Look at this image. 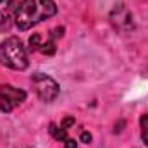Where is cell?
Wrapping results in <instances>:
<instances>
[{
	"mask_svg": "<svg viewBox=\"0 0 148 148\" xmlns=\"http://www.w3.org/2000/svg\"><path fill=\"white\" fill-rule=\"evenodd\" d=\"M81 141H83V143H86V145H88V143H91V134H90V133H86V131H84V133H81Z\"/></svg>",
	"mask_w": 148,
	"mask_h": 148,
	"instance_id": "11",
	"label": "cell"
},
{
	"mask_svg": "<svg viewBox=\"0 0 148 148\" xmlns=\"http://www.w3.org/2000/svg\"><path fill=\"white\" fill-rule=\"evenodd\" d=\"M31 83H33V88H35L38 98L41 102L50 103L59 97L60 88H59V84L53 77H50V76H47L43 73H36L31 76Z\"/></svg>",
	"mask_w": 148,
	"mask_h": 148,
	"instance_id": "3",
	"label": "cell"
},
{
	"mask_svg": "<svg viewBox=\"0 0 148 148\" xmlns=\"http://www.w3.org/2000/svg\"><path fill=\"white\" fill-rule=\"evenodd\" d=\"M64 35V28H55L53 31H52V35L48 38V41L47 43H41V47H40V52L41 53H45V55H53L55 53V40L59 36H62Z\"/></svg>",
	"mask_w": 148,
	"mask_h": 148,
	"instance_id": "7",
	"label": "cell"
},
{
	"mask_svg": "<svg viewBox=\"0 0 148 148\" xmlns=\"http://www.w3.org/2000/svg\"><path fill=\"white\" fill-rule=\"evenodd\" d=\"M0 62L14 71H24L28 67V53L19 38L10 36L0 43Z\"/></svg>",
	"mask_w": 148,
	"mask_h": 148,
	"instance_id": "2",
	"label": "cell"
},
{
	"mask_svg": "<svg viewBox=\"0 0 148 148\" xmlns=\"http://www.w3.org/2000/svg\"><path fill=\"white\" fill-rule=\"evenodd\" d=\"M55 14L57 5L53 0H23L17 7L14 23L21 31H26Z\"/></svg>",
	"mask_w": 148,
	"mask_h": 148,
	"instance_id": "1",
	"label": "cell"
},
{
	"mask_svg": "<svg viewBox=\"0 0 148 148\" xmlns=\"http://www.w3.org/2000/svg\"><path fill=\"white\" fill-rule=\"evenodd\" d=\"M73 124H74V117H66V119H64V122H62L60 126L67 129V127H69V126H73Z\"/></svg>",
	"mask_w": 148,
	"mask_h": 148,
	"instance_id": "12",
	"label": "cell"
},
{
	"mask_svg": "<svg viewBox=\"0 0 148 148\" xmlns=\"http://www.w3.org/2000/svg\"><path fill=\"white\" fill-rule=\"evenodd\" d=\"M26 100V91L14 88L12 84H2L0 86V110L9 114L16 107H19Z\"/></svg>",
	"mask_w": 148,
	"mask_h": 148,
	"instance_id": "4",
	"label": "cell"
},
{
	"mask_svg": "<svg viewBox=\"0 0 148 148\" xmlns=\"http://www.w3.org/2000/svg\"><path fill=\"white\" fill-rule=\"evenodd\" d=\"M140 127H141V140L145 145H148V114L140 119Z\"/></svg>",
	"mask_w": 148,
	"mask_h": 148,
	"instance_id": "9",
	"label": "cell"
},
{
	"mask_svg": "<svg viewBox=\"0 0 148 148\" xmlns=\"http://www.w3.org/2000/svg\"><path fill=\"white\" fill-rule=\"evenodd\" d=\"M64 148H77V145H76V141L74 140H67V141H64Z\"/></svg>",
	"mask_w": 148,
	"mask_h": 148,
	"instance_id": "13",
	"label": "cell"
},
{
	"mask_svg": "<svg viewBox=\"0 0 148 148\" xmlns=\"http://www.w3.org/2000/svg\"><path fill=\"white\" fill-rule=\"evenodd\" d=\"M112 24L119 29H131L133 28V21H131V12L124 7V5H119L117 9H114L110 14Z\"/></svg>",
	"mask_w": 148,
	"mask_h": 148,
	"instance_id": "6",
	"label": "cell"
},
{
	"mask_svg": "<svg viewBox=\"0 0 148 148\" xmlns=\"http://www.w3.org/2000/svg\"><path fill=\"white\" fill-rule=\"evenodd\" d=\"M29 45H31V50H40L41 43H40V35L38 33H35L33 36L29 38Z\"/></svg>",
	"mask_w": 148,
	"mask_h": 148,
	"instance_id": "10",
	"label": "cell"
},
{
	"mask_svg": "<svg viewBox=\"0 0 148 148\" xmlns=\"http://www.w3.org/2000/svg\"><path fill=\"white\" fill-rule=\"evenodd\" d=\"M50 134L57 140V141H60V143H64V141H67L69 140V136H67V129L66 127H57V124H50Z\"/></svg>",
	"mask_w": 148,
	"mask_h": 148,
	"instance_id": "8",
	"label": "cell"
},
{
	"mask_svg": "<svg viewBox=\"0 0 148 148\" xmlns=\"http://www.w3.org/2000/svg\"><path fill=\"white\" fill-rule=\"evenodd\" d=\"M17 7V0H0V31H7L12 26Z\"/></svg>",
	"mask_w": 148,
	"mask_h": 148,
	"instance_id": "5",
	"label": "cell"
}]
</instances>
